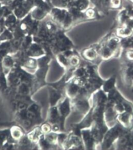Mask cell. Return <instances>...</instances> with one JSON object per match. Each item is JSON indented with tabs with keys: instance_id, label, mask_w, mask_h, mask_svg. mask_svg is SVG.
<instances>
[{
	"instance_id": "1",
	"label": "cell",
	"mask_w": 133,
	"mask_h": 150,
	"mask_svg": "<svg viewBox=\"0 0 133 150\" xmlns=\"http://www.w3.org/2000/svg\"><path fill=\"white\" fill-rule=\"evenodd\" d=\"M17 143L10 137L9 127L0 130V150H6L9 144Z\"/></svg>"
},
{
	"instance_id": "2",
	"label": "cell",
	"mask_w": 133,
	"mask_h": 150,
	"mask_svg": "<svg viewBox=\"0 0 133 150\" xmlns=\"http://www.w3.org/2000/svg\"><path fill=\"white\" fill-rule=\"evenodd\" d=\"M9 130L11 138L16 143L18 142L26 133L21 126L17 125L16 123L9 127Z\"/></svg>"
},
{
	"instance_id": "3",
	"label": "cell",
	"mask_w": 133,
	"mask_h": 150,
	"mask_svg": "<svg viewBox=\"0 0 133 150\" xmlns=\"http://www.w3.org/2000/svg\"><path fill=\"white\" fill-rule=\"evenodd\" d=\"M44 134L42 133L40 125L34 127L26 133L28 139L35 144H38Z\"/></svg>"
},
{
	"instance_id": "4",
	"label": "cell",
	"mask_w": 133,
	"mask_h": 150,
	"mask_svg": "<svg viewBox=\"0 0 133 150\" xmlns=\"http://www.w3.org/2000/svg\"><path fill=\"white\" fill-rule=\"evenodd\" d=\"M15 65V60L12 55L8 54L4 58L2 62V71L6 76L8 75L9 73L13 69Z\"/></svg>"
},
{
	"instance_id": "5",
	"label": "cell",
	"mask_w": 133,
	"mask_h": 150,
	"mask_svg": "<svg viewBox=\"0 0 133 150\" xmlns=\"http://www.w3.org/2000/svg\"><path fill=\"white\" fill-rule=\"evenodd\" d=\"M119 120L123 125H128L130 123L131 117L127 113H121L119 116Z\"/></svg>"
},
{
	"instance_id": "6",
	"label": "cell",
	"mask_w": 133,
	"mask_h": 150,
	"mask_svg": "<svg viewBox=\"0 0 133 150\" xmlns=\"http://www.w3.org/2000/svg\"><path fill=\"white\" fill-rule=\"evenodd\" d=\"M40 127L42 133L44 134L49 133L52 132V125L47 121L42 123L40 125Z\"/></svg>"
},
{
	"instance_id": "7",
	"label": "cell",
	"mask_w": 133,
	"mask_h": 150,
	"mask_svg": "<svg viewBox=\"0 0 133 150\" xmlns=\"http://www.w3.org/2000/svg\"><path fill=\"white\" fill-rule=\"evenodd\" d=\"M79 59L77 56L71 57L68 61L69 65L72 67L77 66L79 64Z\"/></svg>"
},
{
	"instance_id": "8",
	"label": "cell",
	"mask_w": 133,
	"mask_h": 150,
	"mask_svg": "<svg viewBox=\"0 0 133 150\" xmlns=\"http://www.w3.org/2000/svg\"><path fill=\"white\" fill-rule=\"evenodd\" d=\"M85 56L87 59H92L95 57V53L93 50H88L85 53Z\"/></svg>"
},
{
	"instance_id": "9",
	"label": "cell",
	"mask_w": 133,
	"mask_h": 150,
	"mask_svg": "<svg viewBox=\"0 0 133 150\" xmlns=\"http://www.w3.org/2000/svg\"><path fill=\"white\" fill-rule=\"evenodd\" d=\"M132 1H133V0H132Z\"/></svg>"
}]
</instances>
